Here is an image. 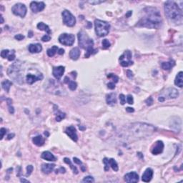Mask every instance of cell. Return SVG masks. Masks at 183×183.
<instances>
[{"label":"cell","mask_w":183,"mask_h":183,"mask_svg":"<svg viewBox=\"0 0 183 183\" xmlns=\"http://www.w3.org/2000/svg\"><path fill=\"white\" fill-rule=\"evenodd\" d=\"M155 130L156 128L153 125L146 123L135 122L126 127L125 134L130 140H139L152 135L155 132Z\"/></svg>","instance_id":"cell-1"},{"label":"cell","mask_w":183,"mask_h":183,"mask_svg":"<svg viewBox=\"0 0 183 183\" xmlns=\"http://www.w3.org/2000/svg\"><path fill=\"white\" fill-rule=\"evenodd\" d=\"M144 11L146 15L138 21L137 26L149 29H159L162 24V19L159 10L154 7H147Z\"/></svg>","instance_id":"cell-2"},{"label":"cell","mask_w":183,"mask_h":183,"mask_svg":"<svg viewBox=\"0 0 183 183\" xmlns=\"http://www.w3.org/2000/svg\"><path fill=\"white\" fill-rule=\"evenodd\" d=\"M165 15L167 19L175 24L182 23V9L173 1H167L165 4Z\"/></svg>","instance_id":"cell-3"},{"label":"cell","mask_w":183,"mask_h":183,"mask_svg":"<svg viewBox=\"0 0 183 183\" xmlns=\"http://www.w3.org/2000/svg\"><path fill=\"white\" fill-rule=\"evenodd\" d=\"M78 40L80 47L87 50V52L85 55V58H88L91 54H95L97 52L93 48L94 45L93 40L90 38V37L84 31H81L78 33Z\"/></svg>","instance_id":"cell-4"},{"label":"cell","mask_w":183,"mask_h":183,"mask_svg":"<svg viewBox=\"0 0 183 183\" xmlns=\"http://www.w3.org/2000/svg\"><path fill=\"white\" fill-rule=\"evenodd\" d=\"M8 75L16 83L19 84L23 83L21 64L19 62H16L9 66V68L8 69Z\"/></svg>","instance_id":"cell-5"},{"label":"cell","mask_w":183,"mask_h":183,"mask_svg":"<svg viewBox=\"0 0 183 183\" xmlns=\"http://www.w3.org/2000/svg\"><path fill=\"white\" fill-rule=\"evenodd\" d=\"M95 32L98 37H104L108 35L110 29V25L107 21L96 19L95 21Z\"/></svg>","instance_id":"cell-6"},{"label":"cell","mask_w":183,"mask_h":183,"mask_svg":"<svg viewBox=\"0 0 183 183\" xmlns=\"http://www.w3.org/2000/svg\"><path fill=\"white\" fill-rule=\"evenodd\" d=\"M178 96H179V92H178V90L173 87L167 88L166 90H163L162 92L160 93V96L159 97L158 100L162 102L165 99L177 98Z\"/></svg>","instance_id":"cell-7"},{"label":"cell","mask_w":183,"mask_h":183,"mask_svg":"<svg viewBox=\"0 0 183 183\" xmlns=\"http://www.w3.org/2000/svg\"><path fill=\"white\" fill-rule=\"evenodd\" d=\"M12 12H13L14 14L23 18V17L26 16L27 9L26 6L24 5V4H21V3H17V4H14L12 7Z\"/></svg>","instance_id":"cell-8"},{"label":"cell","mask_w":183,"mask_h":183,"mask_svg":"<svg viewBox=\"0 0 183 183\" xmlns=\"http://www.w3.org/2000/svg\"><path fill=\"white\" fill-rule=\"evenodd\" d=\"M62 16H63L64 24L68 27H73L76 23V19L69 11H63L62 12Z\"/></svg>","instance_id":"cell-9"},{"label":"cell","mask_w":183,"mask_h":183,"mask_svg":"<svg viewBox=\"0 0 183 183\" xmlns=\"http://www.w3.org/2000/svg\"><path fill=\"white\" fill-rule=\"evenodd\" d=\"M74 40H75L74 35L72 34L64 33V34H62L59 37V42L61 43L62 45L65 46H72L74 44Z\"/></svg>","instance_id":"cell-10"},{"label":"cell","mask_w":183,"mask_h":183,"mask_svg":"<svg viewBox=\"0 0 183 183\" xmlns=\"http://www.w3.org/2000/svg\"><path fill=\"white\" fill-rule=\"evenodd\" d=\"M132 59V53L129 50L125 51L124 54L119 57V62L120 64L122 66H128L132 65L133 64L132 61L131 60Z\"/></svg>","instance_id":"cell-11"},{"label":"cell","mask_w":183,"mask_h":183,"mask_svg":"<svg viewBox=\"0 0 183 183\" xmlns=\"http://www.w3.org/2000/svg\"><path fill=\"white\" fill-rule=\"evenodd\" d=\"M170 128L175 132H179L182 127V120L178 117H174L172 118L170 122Z\"/></svg>","instance_id":"cell-12"},{"label":"cell","mask_w":183,"mask_h":183,"mask_svg":"<svg viewBox=\"0 0 183 183\" xmlns=\"http://www.w3.org/2000/svg\"><path fill=\"white\" fill-rule=\"evenodd\" d=\"M45 3L42 2H32L30 4V8L32 9V11L35 13H37L40 12L45 9Z\"/></svg>","instance_id":"cell-13"},{"label":"cell","mask_w":183,"mask_h":183,"mask_svg":"<svg viewBox=\"0 0 183 183\" xmlns=\"http://www.w3.org/2000/svg\"><path fill=\"white\" fill-rule=\"evenodd\" d=\"M43 74L42 73H39L38 74H28L26 77L27 82L29 85H32L33 83L37 82L38 80H42L43 79Z\"/></svg>","instance_id":"cell-14"},{"label":"cell","mask_w":183,"mask_h":183,"mask_svg":"<svg viewBox=\"0 0 183 183\" xmlns=\"http://www.w3.org/2000/svg\"><path fill=\"white\" fill-rule=\"evenodd\" d=\"M125 180L128 183H135L139 181V175L135 172L129 173L125 175Z\"/></svg>","instance_id":"cell-15"},{"label":"cell","mask_w":183,"mask_h":183,"mask_svg":"<svg viewBox=\"0 0 183 183\" xmlns=\"http://www.w3.org/2000/svg\"><path fill=\"white\" fill-rule=\"evenodd\" d=\"M164 149V143L162 142V141H157L156 143L154 144V146L152 147V153L153 154H159L160 153H162Z\"/></svg>","instance_id":"cell-16"},{"label":"cell","mask_w":183,"mask_h":183,"mask_svg":"<svg viewBox=\"0 0 183 183\" xmlns=\"http://www.w3.org/2000/svg\"><path fill=\"white\" fill-rule=\"evenodd\" d=\"M65 132L66 133V135L69 136V137L72 139V140H74V142H77V140H78V137H77L76 129H75L74 126H69L68 127H66Z\"/></svg>","instance_id":"cell-17"},{"label":"cell","mask_w":183,"mask_h":183,"mask_svg":"<svg viewBox=\"0 0 183 183\" xmlns=\"http://www.w3.org/2000/svg\"><path fill=\"white\" fill-rule=\"evenodd\" d=\"M64 70H65L64 66H57V67H54L52 74H53L54 77H55L57 80H60L63 74H64Z\"/></svg>","instance_id":"cell-18"},{"label":"cell","mask_w":183,"mask_h":183,"mask_svg":"<svg viewBox=\"0 0 183 183\" xmlns=\"http://www.w3.org/2000/svg\"><path fill=\"white\" fill-rule=\"evenodd\" d=\"M152 176H153V170L151 168H147L143 173L142 180L145 182H149L152 180Z\"/></svg>","instance_id":"cell-19"},{"label":"cell","mask_w":183,"mask_h":183,"mask_svg":"<svg viewBox=\"0 0 183 183\" xmlns=\"http://www.w3.org/2000/svg\"><path fill=\"white\" fill-rule=\"evenodd\" d=\"M29 51L31 53H39L42 50V47L40 44H31L29 45Z\"/></svg>","instance_id":"cell-20"},{"label":"cell","mask_w":183,"mask_h":183,"mask_svg":"<svg viewBox=\"0 0 183 183\" xmlns=\"http://www.w3.org/2000/svg\"><path fill=\"white\" fill-rule=\"evenodd\" d=\"M106 101L107 104L110 106H113L117 103V97H116V94L115 93H110L109 95H107Z\"/></svg>","instance_id":"cell-21"},{"label":"cell","mask_w":183,"mask_h":183,"mask_svg":"<svg viewBox=\"0 0 183 183\" xmlns=\"http://www.w3.org/2000/svg\"><path fill=\"white\" fill-rule=\"evenodd\" d=\"M55 167L54 164H43L41 167V170L45 174H49L52 173Z\"/></svg>","instance_id":"cell-22"},{"label":"cell","mask_w":183,"mask_h":183,"mask_svg":"<svg viewBox=\"0 0 183 183\" xmlns=\"http://www.w3.org/2000/svg\"><path fill=\"white\" fill-rule=\"evenodd\" d=\"M42 158L47 161H51V162H54L56 161V157L54 156V154L51 153L50 152L45 151L43 152L42 154Z\"/></svg>","instance_id":"cell-23"},{"label":"cell","mask_w":183,"mask_h":183,"mask_svg":"<svg viewBox=\"0 0 183 183\" xmlns=\"http://www.w3.org/2000/svg\"><path fill=\"white\" fill-rule=\"evenodd\" d=\"M80 51L79 48L74 47L72 49V50L69 52V57L70 58L73 60H77V59L80 57Z\"/></svg>","instance_id":"cell-24"},{"label":"cell","mask_w":183,"mask_h":183,"mask_svg":"<svg viewBox=\"0 0 183 183\" xmlns=\"http://www.w3.org/2000/svg\"><path fill=\"white\" fill-rule=\"evenodd\" d=\"M175 84L179 87H182L183 86V73L182 72H180L176 76L175 80Z\"/></svg>","instance_id":"cell-25"},{"label":"cell","mask_w":183,"mask_h":183,"mask_svg":"<svg viewBox=\"0 0 183 183\" xmlns=\"http://www.w3.org/2000/svg\"><path fill=\"white\" fill-rule=\"evenodd\" d=\"M32 141L35 145H36L37 146H42L43 145L45 144V139L42 137L41 135L36 136L35 137L32 139Z\"/></svg>","instance_id":"cell-26"},{"label":"cell","mask_w":183,"mask_h":183,"mask_svg":"<svg viewBox=\"0 0 183 183\" xmlns=\"http://www.w3.org/2000/svg\"><path fill=\"white\" fill-rule=\"evenodd\" d=\"M175 65V61L173 60H170V62H162V68L165 70H169L172 67Z\"/></svg>","instance_id":"cell-27"},{"label":"cell","mask_w":183,"mask_h":183,"mask_svg":"<svg viewBox=\"0 0 183 183\" xmlns=\"http://www.w3.org/2000/svg\"><path fill=\"white\" fill-rule=\"evenodd\" d=\"M37 28L40 29V30H42V31L46 32L48 35H50L51 32H52L50 29H49V27H48L47 24L43 23V22H40L39 24H37Z\"/></svg>","instance_id":"cell-28"},{"label":"cell","mask_w":183,"mask_h":183,"mask_svg":"<svg viewBox=\"0 0 183 183\" xmlns=\"http://www.w3.org/2000/svg\"><path fill=\"white\" fill-rule=\"evenodd\" d=\"M12 85V82H10L9 80H4V81H3L2 82V87L7 92H9V90H10V87Z\"/></svg>","instance_id":"cell-29"},{"label":"cell","mask_w":183,"mask_h":183,"mask_svg":"<svg viewBox=\"0 0 183 183\" xmlns=\"http://www.w3.org/2000/svg\"><path fill=\"white\" fill-rule=\"evenodd\" d=\"M64 162H65V163H66V164H68V165H69V166H70V168L72 169V170H73V173H74V174H78V170H77V167H75V166H74V165H72V162H71V160L69 159V158H67V157H65L64 159Z\"/></svg>","instance_id":"cell-30"},{"label":"cell","mask_w":183,"mask_h":183,"mask_svg":"<svg viewBox=\"0 0 183 183\" xmlns=\"http://www.w3.org/2000/svg\"><path fill=\"white\" fill-rule=\"evenodd\" d=\"M109 167H111L114 171H115V172L118 171V169H119L118 168V165H117V162L114 159H112V158L109 159Z\"/></svg>","instance_id":"cell-31"},{"label":"cell","mask_w":183,"mask_h":183,"mask_svg":"<svg viewBox=\"0 0 183 183\" xmlns=\"http://www.w3.org/2000/svg\"><path fill=\"white\" fill-rule=\"evenodd\" d=\"M57 52H58V47L57 46H53L52 48L49 49L47 52V55L52 57L57 53Z\"/></svg>","instance_id":"cell-32"},{"label":"cell","mask_w":183,"mask_h":183,"mask_svg":"<svg viewBox=\"0 0 183 183\" xmlns=\"http://www.w3.org/2000/svg\"><path fill=\"white\" fill-rule=\"evenodd\" d=\"M65 117H66L65 113H63L62 112L59 111V110L57 109V112L56 113V120L57 122H60L62 119H64Z\"/></svg>","instance_id":"cell-33"},{"label":"cell","mask_w":183,"mask_h":183,"mask_svg":"<svg viewBox=\"0 0 183 183\" xmlns=\"http://www.w3.org/2000/svg\"><path fill=\"white\" fill-rule=\"evenodd\" d=\"M7 102V104H8L9 107V111L10 112V114H14V109L13 106L12 105V101L11 99H6Z\"/></svg>","instance_id":"cell-34"},{"label":"cell","mask_w":183,"mask_h":183,"mask_svg":"<svg viewBox=\"0 0 183 183\" xmlns=\"http://www.w3.org/2000/svg\"><path fill=\"white\" fill-rule=\"evenodd\" d=\"M67 85H68L69 89L72 91L75 90L77 87V84L74 81H69Z\"/></svg>","instance_id":"cell-35"},{"label":"cell","mask_w":183,"mask_h":183,"mask_svg":"<svg viewBox=\"0 0 183 183\" xmlns=\"http://www.w3.org/2000/svg\"><path fill=\"white\" fill-rule=\"evenodd\" d=\"M102 49H108V48L110 47L111 45H110V42L108 41V40L104 39V40H102Z\"/></svg>","instance_id":"cell-36"},{"label":"cell","mask_w":183,"mask_h":183,"mask_svg":"<svg viewBox=\"0 0 183 183\" xmlns=\"http://www.w3.org/2000/svg\"><path fill=\"white\" fill-rule=\"evenodd\" d=\"M9 55V51L8 49L2 50L1 52V56L2 58H8Z\"/></svg>","instance_id":"cell-37"},{"label":"cell","mask_w":183,"mask_h":183,"mask_svg":"<svg viewBox=\"0 0 183 183\" xmlns=\"http://www.w3.org/2000/svg\"><path fill=\"white\" fill-rule=\"evenodd\" d=\"M83 182H95V180L91 176H87V177H85L82 180Z\"/></svg>","instance_id":"cell-38"},{"label":"cell","mask_w":183,"mask_h":183,"mask_svg":"<svg viewBox=\"0 0 183 183\" xmlns=\"http://www.w3.org/2000/svg\"><path fill=\"white\" fill-rule=\"evenodd\" d=\"M107 77H109V78H112V80H113V81H114V83H117V82H118V80H119V77H117V75H115V74H109L107 75Z\"/></svg>","instance_id":"cell-39"},{"label":"cell","mask_w":183,"mask_h":183,"mask_svg":"<svg viewBox=\"0 0 183 183\" xmlns=\"http://www.w3.org/2000/svg\"><path fill=\"white\" fill-rule=\"evenodd\" d=\"M103 162H104V164L105 165V167H104V170H105V171L109 170V159H107V158H104V159H103Z\"/></svg>","instance_id":"cell-40"},{"label":"cell","mask_w":183,"mask_h":183,"mask_svg":"<svg viewBox=\"0 0 183 183\" xmlns=\"http://www.w3.org/2000/svg\"><path fill=\"white\" fill-rule=\"evenodd\" d=\"M33 170H34V167H33L32 165H28L27 167V175H26V176H29L31 175Z\"/></svg>","instance_id":"cell-41"},{"label":"cell","mask_w":183,"mask_h":183,"mask_svg":"<svg viewBox=\"0 0 183 183\" xmlns=\"http://www.w3.org/2000/svg\"><path fill=\"white\" fill-rule=\"evenodd\" d=\"M119 101H120V103L122 105H124L125 104V101H126V98H125V96L123 95V94H121L119 95Z\"/></svg>","instance_id":"cell-42"},{"label":"cell","mask_w":183,"mask_h":183,"mask_svg":"<svg viewBox=\"0 0 183 183\" xmlns=\"http://www.w3.org/2000/svg\"><path fill=\"white\" fill-rule=\"evenodd\" d=\"M145 102H146L147 105H148V106H151L152 104H153V102H154V101H153V99H152V97H149L148 99H147L146 101H145Z\"/></svg>","instance_id":"cell-43"},{"label":"cell","mask_w":183,"mask_h":183,"mask_svg":"<svg viewBox=\"0 0 183 183\" xmlns=\"http://www.w3.org/2000/svg\"><path fill=\"white\" fill-rule=\"evenodd\" d=\"M127 102H128V104H132L134 103V99H133L132 96L130 95H127Z\"/></svg>","instance_id":"cell-44"},{"label":"cell","mask_w":183,"mask_h":183,"mask_svg":"<svg viewBox=\"0 0 183 183\" xmlns=\"http://www.w3.org/2000/svg\"><path fill=\"white\" fill-rule=\"evenodd\" d=\"M50 40H51V37L49 36V35H45V36H43L42 38V40L43 42H49Z\"/></svg>","instance_id":"cell-45"},{"label":"cell","mask_w":183,"mask_h":183,"mask_svg":"<svg viewBox=\"0 0 183 183\" xmlns=\"http://www.w3.org/2000/svg\"><path fill=\"white\" fill-rule=\"evenodd\" d=\"M0 133H1V140H2L3 137H4V135L7 133V130H6L5 128H1V130H0Z\"/></svg>","instance_id":"cell-46"},{"label":"cell","mask_w":183,"mask_h":183,"mask_svg":"<svg viewBox=\"0 0 183 183\" xmlns=\"http://www.w3.org/2000/svg\"><path fill=\"white\" fill-rule=\"evenodd\" d=\"M8 60L9 61H13L14 59H15V54H14V51H13V52L9 54L8 57Z\"/></svg>","instance_id":"cell-47"},{"label":"cell","mask_w":183,"mask_h":183,"mask_svg":"<svg viewBox=\"0 0 183 183\" xmlns=\"http://www.w3.org/2000/svg\"><path fill=\"white\" fill-rule=\"evenodd\" d=\"M103 2H104V1H90L89 2V3L91 4H99Z\"/></svg>","instance_id":"cell-48"},{"label":"cell","mask_w":183,"mask_h":183,"mask_svg":"<svg viewBox=\"0 0 183 183\" xmlns=\"http://www.w3.org/2000/svg\"><path fill=\"white\" fill-rule=\"evenodd\" d=\"M14 38L16 39V40H19V41H21V40H22L23 39H24V35H16L15 37H14Z\"/></svg>","instance_id":"cell-49"},{"label":"cell","mask_w":183,"mask_h":183,"mask_svg":"<svg viewBox=\"0 0 183 183\" xmlns=\"http://www.w3.org/2000/svg\"><path fill=\"white\" fill-rule=\"evenodd\" d=\"M107 87L110 89V90H114L115 88V85L114 82H109L107 84Z\"/></svg>","instance_id":"cell-50"},{"label":"cell","mask_w":183,"mask_h":183,"mask_svg":"<svg viewBox=\"0 0 183 183\" xmlns=\"http://www.w3.org/2000/svg\"><path fill=\"white\" fill-rule=\"evenodd\" d=\"M73 160H74V162H75L77 165H82V162H81L80 159H78V158H77V157H74V158H73Z\"/></svg>","instance_id":"cell-51"},{"label":"cell","mask_w":183,"mask_h":183,"mask_svg":"<svg viewBox=\"0 0 183 183\" xmlns=\"http://www.w3.org/2000/svg\"><path fill=\"white\" fill-rule=\"evenodd\" d=\"M59 172H60L61 173H65V169H64V168H63V167H60L59 170H56V173H57V174Z\"/></svg>","instance_id":"cell-52"},{"label":"cell","mask_w":183,"mask_h":183,"mask_svg":"<svg viewBox=\"0 0 183 183\" xmlns=\"http://www.w3.org/2000/svg\"><path fill=\"white\" fill-rule=\"evenodd\" d=\"M127 77H129V78H132V77H133L132 72L130 71V70H127Z\"/></svg>","instance_id":"cell-53"},{"label":"cell","mask_w":183,"mask_h":183,"mask_svg":"<svg viewBox=\"0 0 183 183\" xmlns=\"http://www.w3.org/2000/svg\"><path fill=\"white\" fill-rule=\"evenodd\" d=\"M126 111L127 112H134L135 109L132 108V107H127L126 108Z\"/></svg>","instance_id":"cell-54"},{"label":"cell","mask_w":183,"mask_h":183,"mask_svg":"<svg viewBox=\"0 0 183 183\" xmlns=\"http://www.w3.org/2000/svg\"><path fill=\"white\" fill-rule=\"evenodd\" d=\"M57 52H58L59 54H63L64 53V50L63 49H59Z\"/></svg>","instance_id":"cell-55"},{"label":"cell","mask_w":183,"mask_h":183,"mask_svg":"<svg viewBox=\"0 0 183 183\" xmlns=\"http://www.w3.org/2000/svg\"><path fill=\"white\" fill-rule=\"evenodd\" d=\"M14 137V134H9L8 136H7V140H11Z\"/></svg>","instance_id":"cell-56"},{"label":"cell","mask_w":183,"mask_h":183,"mask_svg":"<svg viewBox=\"0 0 183 183\" xmlns=\"http://www.w3.org/2000/svg\"><path fill=\"white\" fill-rule=\"evenodd\" d=\"M132 14V11H129L127 12V14H126V16H127V17H130Z\"/></svg>","instance_id":"cell-57"},{"label":"cell","mask_w":183,"mask_h":183,"mask_svg":"<svg viewBox=\"0 0 183 183\" xmlns=\"http://www.w3.org/2000/svg\"><path fill=\"white\" fill-rule=\"evenodd\" d=\"M20 181H21V182H29V180H25V179H22V178L20 180Z\"/></svg>","instance_id":"cell-58"},{"label":"cell","mask_w":183,"mask_h":183,"mask_svg":"<svg viewBox=\"0 0 183 183\" xmlns=\"http://www.w3.org/2000/svg\"><path fill=\"white\" fill-rule=\"evenodd\" d=\"M32 36H33V32H32V31H29V34H28V37H32Z\"/></svg>","instance_id":"cell-59"},{"label":"cell","mask_w":183,"mask_h":183,"mask_svg":"<svg viewBox=\"0 0 183 183\" xmlns=\"http://www.w3.org/2000/svg\"><path fill=\"white\" fill-rule=\"evenodd\" d=\"M1 20H2V21H1V23L3 24V23H4V19H3V16H2V15H1Z\"/></svg>","instance_id":"cell-60"}]
</instances>
